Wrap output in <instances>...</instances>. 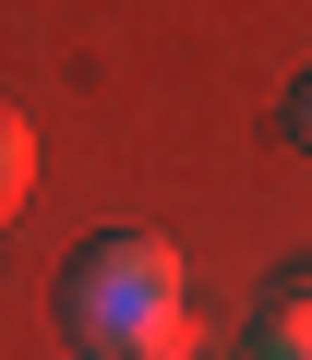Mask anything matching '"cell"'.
Segmentation results:
<instances>
[{"instance_id":"277c9868","label":"cell","mask_w":312,"mask_h":360,"mask_svg":"<svg viewBox=\"0 0 312 360\" xmlns=\"http://www.w3.org/2000/svg\"><path fill=\"white\" fill-rule=\"evenodd\" d=\"M288 144H300V156H312V72H300V84H288Z\"/></svg>"},{"instance_id":"8992f818","label":"cell","mask_w":312,"mask_h":360,"mask_svg":"<svg viewBox=\"0 0 312 360\" xmlns=\"http://www.w3.org/2000/svg\"><path fill=\"white\" fill-rule=\"evenodd\" d=\"M252 360H288V348H252Z\"/></svg>"},{"instance_id":"3957f363","label":"cell","mask_w":312,"mask_h":360,"mask_svg":"<svg viewBox=\"0 0 312 360\" xmlns=\"http://www.w3.org/2000/svg\"><path fill=\"white\" fill-rule=\"evenodd\" d=\"M25 193H37V120H25V108H0V217H13Z\"/></svg>"},{"instance_id":"7a4b0ae2","label":"cell","mask_w":312,"mask_h":360,"mask_svg":"<svg viewBox=\"0 0 312 360\" xmlns=\"http://www.w3.org/2000/svg\"><path fill=\"white\" fill-rule=\"evenodd\" d=\"M252 348H288V360H312V276H288V288L264 300V324H252Z\"/></svg>"},{"instance_id":"6da1fadb","label":"cell","mask_w":312,"mask_h":360,"mask_svg":"<svg viewBox=\"0 0 312 360\" xmlns=\"http://www.w3.org/2000/svg\"><path fill=\"white\" fill-rule=\"evenodd\" d=\"M60 312L84 348H120V360H156V348H181V252L156 240V229H108L72 252L60 276Z\"/></svg>"},{"instance_id":"5b68a950","label":"cell","mask_w":312,"mask_h":360,"mask_svg":"<svg viewBox=\"0 0 312 360\" xmlns=\"http://www.w3.org/2000/svg\"><path fill=\"white\" fill-rule=\"evenodd\" d=\"M156 360H193V348H156Z\"/></svg>"}]
</instances>
